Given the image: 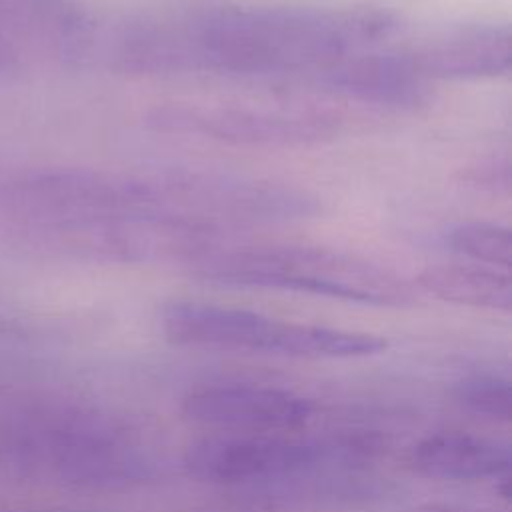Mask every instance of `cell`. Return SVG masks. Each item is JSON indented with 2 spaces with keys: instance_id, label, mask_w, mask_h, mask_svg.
I'll return each instance as SVG.
<instances>
[{
  "instance_id": "1",
  "label": "cell",
  "mask_w": 512,
  "mask_h": 512,
  "mask_svg": "<svg viewBox=\"0 0 512 512\" xmlns=\"http://www.w3.org/2000/svg\"><path fill=\"white\" fill-rule=\"evenodd\" d=\"M396 26L390 12L370 6H220L120 24L108 58L138 74H320Z\"/></svg>"
},
{
  "instance_id": "2",
  "label": "cell",
  "mask_w": 512,
  "mask_h": 512,
  "mask_svg": "<svg viewBox=\"0 0 512 512\" xmlns=\"http://www.w3.org/2000/svg\"><path fill=\"white\" fill-rule=\"evenodd\" d=\"M192 274L246 288H276L372 306H402L410 284L394 270L356 254L316 246H210L188 262Z\"/></svg>"
},
{
  "instance_id": "3",
  "label": "cell",
  "mask_w": 512,
  "mask_h": 512,
  "mask_svg": "<svg viewBox=\"0 0 512 512\" xmlns=\"http://www.w3.org/2000/svg\"><path fill=\"white\" fill-rule=\"evenodd\" d=\"M162 330L178 346L302 358L374 356L382 348L380 338L366 332L282 322L252 310L188 300L164 306Z\"/></svg>"
},
{
  "instance_id": "4",
  "label": "cell",
  "mask_w": 512,
  "mask_h": 512,
  "mask_svg": "<svg viewBox=\"0 0 512 512\" xmlns=\"http://www.w3.org/2000/svg\"><path fill=\"white\" fill-rule=\"evenodd\" d=\"M148 122L162 132L198 134L246 146L316 144L338 132L332 114L300 108L170 104L152 110Z\"/></svg>"
},
{
  "instance_id": "5",
  "label": "cell",
  "mask_w": 512,
  "mask_h": 512,
  "mask_svg": "<svg viewBox=\"0 0 512 512\" xmlns=\"http://www.w3.org/2000/svg\"><path fill=\"white\" fill-rule=\"evenodd\" d=\"M318 456L312 444L230 432L192 442L184 452V466L202 482L242 484L308 468Z\"/></svg>"
},
{
  "instance_id": "6",
  "label": "cell",
  "mask_w": 512,
  "mask_h": 512,
  "mask_svg": "<svg viewBox=\"0 0 512 512\" xmlns=\"http://www.w3.org/2000/svg\"><path fill=\"white\" fill-rule=\"evenodd\" d=\"M182 414L200 426L260 434L300 428L312 416V402L274 386L214 384L192 390Z\"/></svg>"
},
{
  "instance_id": "7",
  "label": "cell",
  "mask_w": 512,
  "mask_h": 512,
  "mask_svg": "<svg viewBox=\"0 0 512 512\" xmlns=\"http://www.w3.org/2000/svg\"><path fill=\"white\" fill-rule=\"evenodd\" d=\"M408 56L426 82L504 76L512 64L510 26H456L426 40L408 52Z\"/></svg>"
},
{
  "instance_id": "8",
  "label": "cell",
  "mask_w": 512,
  "mask_h": 512,
  "mask_svg": "<svg viewBox=\"0 0 512 512\" xmlns=\"http://www.w3.org/2000/svg\"><path fill=\"white\" fill-rule=\"evenodd\" d=\"M318 80L350 98L394 108H414L428 96V82L408 52H354L316 74Z\"/></svg>"
},
{
  "instance_id": "9",
  "label": "cell",
  "mask_w": 512,
  "mask_h": 512,
  "mask_svg": "<svg viewBox=\"0 0 512 512\" xmlns=\"http://www.w3.org/2000/svg\"><path fill=\"white\" fill-rule=\"evenodd\" d=\"M414 472L440 480L500 478L510 470L508 446L468 432H436L416 442L408 454Z\"/></svg>"
},
{
  "instance_id": "10",
  "label": "cell",
  "mask_w": 512,
  "mask_h": 512,
  "mask_svg": "<svg viewBox=\"0 0 512 512\" xmlns=\"http://www.w3.org/2000/svg\"><path fill=\"white\" fill-rule=\"evenodd\" d=\"M88 36L90 24L74 0H0V44L4 48L10 40L80 54Z\"/></svg>"
},
{
  "instance_id": "11",
  "label": "cell",
  "mask_w": 512,
  "mask_h": 512,
  "mask_svg": "<svg viewBox=\"0 0 512 512\" xmlns=\"http://www.w3.org/2000/svg\"><path fill=\"white\" fill-rule=\"evenodd\" d=\"M418 284L432 296L474 308L510 312L512 280L508 272L484 264H438L418 276Z\"/></svg>"
},
{
  "instance_id": "12",
  "label": "cell",
  "mask_w": 512,
  "mask_h": 512,
  "mask_svg": "<svg viewBox=\"0 0 512 512\" xmlns=\"http://www.w3.org/2000/svg\"><path fill=\"white\" fill-rule=\"evenodd\" d=\"M446 244L460 256L484 266L508 270L512 264V234L492 222H464L446 232Z\"/></svg>"
},
{
  "instance_id": "13",
  "label": "cell",
  "mask_w": 512,
  "mask_h": 512,
  "mask_svg": "<svg viewBox=\"0 0 512 512\" xmlns=\"http://www.w3.org/2000/svg\"><path fill=\"white\" fill-rule=\"evenodd\" d=\"M456 400L470 412L508 422L512 416L510 384L498 376H474L456 386Z\"/></svg>"
},
{
  "instance_id": "14",
  "label": "cell",
  "mask_w": 512,
  "mask_h": 512,
  "mask_svg": "<svg viewBox=\"0 0 512 512\" xmlns=\"http://www.w3.org/2000/svg\"><path fill=\"white\" fill-rule=\"evenodd\" d=\"M12 62V52L0 44V72H4Z\"/></svg>"
}]
</instances>
